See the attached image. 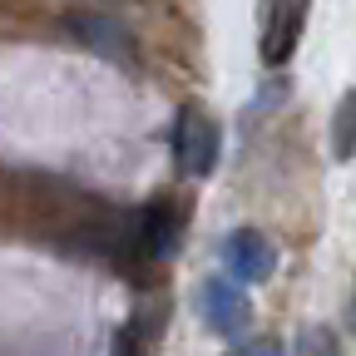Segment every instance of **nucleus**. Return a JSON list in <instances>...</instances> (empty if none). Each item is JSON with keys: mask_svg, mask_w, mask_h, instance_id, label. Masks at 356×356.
<instances>
[{"mask_svg": "<svg viewBox=\"0 0 356 356\" xmlns=\"http://www.w3.org/2000/svg\"><path fill=\"white\" fill-rule=\"evenodd\" d=\"M307 10L312 0H267L262 6V65H287L297 40H302V25H307Z\"/></svg>", "mask_w": 356, "mask_h": 356, "instance_id": "obj_2", "label": "nucleus"}, {"mask_svg": "<svg viewBox=\"0 0 356 356\" xmlns=\"http://www.w3.org/2000/svg\"><path fill=\"white\" fill-rule=\"evenodd\" d=\"M222 267H228L222 277H233L238 287H243V282L257 287V282H267V277L277 273V248L267 243L262 233L243 228V233H233L228 243H222Z\"/></svg>", "mask_w": 356, "mask_h": 356, "instance_id": "obj_3", "label": "nucleus"}, {"mask_svg": "<svg viewBox=\"0 0 356 356\" xmlns=\"http://www.w3.org/2000/svg\"><path fill=\"white\" fill-rule=\"evenodd\" d=\"M173 154L188 178H208L218 168V124L198 104H184L173 119Z\"/></svg>", "mask_w": 356, "mask_h": 356, "instance_id": "obj_1", "label": "nucleus"}, {"mask_svg": "<svg viewBox=\"0 0 356 356\" xmlns=\"http://www.w3.org/2000/svg\"><path fill=\"white\" fill-rule=\"evenodd\" d=\"M109 356H139V332L124 327V332L114 337V351H109Z\"/></svg>", "mask_w": 356, "mask_h": 356, "instance_id": "obj_9", "label": "nucleus"}, {"mask_svg": "<svg viewBox=\"0 0 356 356\" xmlns=\"http://www.w3.org/2000/svg\"><path fill=\"white\" fill-rule=\"evenodd\" d=\"M228 356H282V341H277V337H252V341L233 346Z\"/></svg>", "mask_w": 356, "mask_h": 356, "instance_id": "obj_8", "label": "nucleus"}, {"mask_svg": "<svg viewBox=\"0 0 356 356\" xmlns=\"http://www.w3.org/2000/svg\"><path fill=\"white\" fill-rule=\"evenodd\" d=\"M346 317H351V332H356V292H351V312H346Z\"/></svg>", "mask_w": 356, "mask_h": 356, "instance_id": "obj_11", "label": "nucleus"}, {"mask_svg": "<svg viewBox=\"0 0 356 356\" xmlns=\"http://www.w3.org/2000/svg\"><path fill=\"white\" fill-rule=\"evenodd\" d=\"M198 302H203V327L208 332H218V337H238L243 327H248V292L233 282V277H208L203 282V292H198Z\"/></svg>", "mask_w": 356, "mask_h": 356, "instance_id": "obj_4", "label": "nucleus"}, {"mask_svg": "<svg viewBox=\"0 0 356 356\" xmlns=\"http://www.w3.org/2000/svg\"><path fill=\"white\" fill-rule=\"evenodd\" d=\"M74 30L84 35V44H95V50L124 55V44H114V35H119V25H114V20H74Z\"/></svg>", "mask_w": 356, "mask_h": 356, "instance_id": "obj_7", "label": "nucleus"}, {"mask_svg": "<svg viewBox=\"0 0 356 356\" xmlns=\"http://www.w3.org/2000/svg\"><path fill=\"white\" fill-rule=\"evenodd\" d=\"M307 341H312V356H341V346H337L332 332H312Z\"/></svg>", "mask_w": 356, "mask_h": 356, "instance_id": "obj_10", "label": "nucleus"}, {"mask_svg": "<svg viewBox=\"0 0 356 356\" xmlns=\"http://www.w3.org/2000/svg\"><path fill=\"white\" fill-rule=\"evenodd\" d=\"M173 228H178V222H173L168 203H149V208H144V238H139L144 252H149V257H163V252L173 248V238H178Z\"/></svg>", "mask_w": 356, "mask_h": 356, "instance_id": "obj_5", "label": "nucleus"}, {"mask_svg": "<svg viewBox=\"0 0 356 356\" xmlns=\"http://www.w3.org/2000/svg\"><path fill=\"white\" fill-rule=\"evenodd\" d=\"M356 154V89H346L337 114H332V159H351Z\"/></svg>", "mask_w": 356, "mask_h": 356, "instance_id": "obj_6", "label": "nucleus"}]
</instances>
